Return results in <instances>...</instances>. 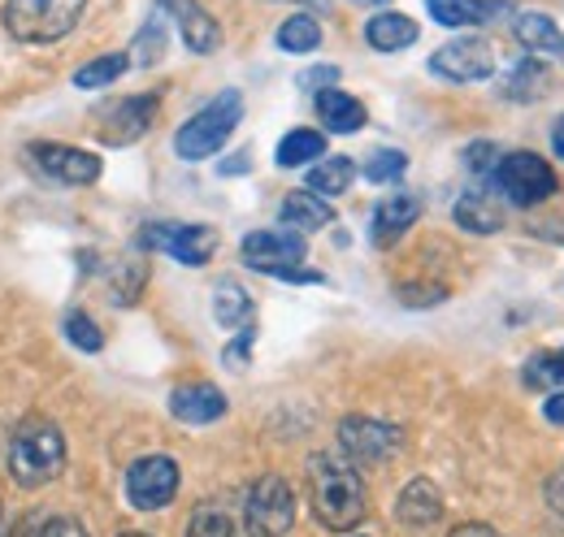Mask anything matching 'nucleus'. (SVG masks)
<instances>
[{"label":"nucleus","mask_w":564,"mask_h":537,"mask_svg":"<svg viewBox=\"0 0 564 537\" xmlns=\"http://www.w3.org/2000/svg\"><path fill=\"white\" fill-rule=\"evenodd\" d=\"M308 494L313 516L335 534H348L365 520V485L344 451H322L308 460Z\"/></svg>","instance_id":"nucleus-1"},{"label":"nucleus","mask_w":564,"mask_h":537,"mask_svg":"<svg viewBox=\"0 0 564 537\" xmlns=\"http://www.w3.org/2000/svg\"><path fill=\"white\" fill-rule=\"evenodd\" d=\"M62 469H66V438H62V429L48 416H40V412L22 416V425L13 429V442H9V472H13V481L26 485V490H40V485L57 481Z\"/></svg>","instance_id":"nucleus-2"},{"label":"nucleus","mask_w":564,"mask_h":537,"mask_svg":"<svg viewBox=\"0 0 564 537\" xmlns=\"http://www.w3.org/2000/svg\"><path fill=\"white\" fill-rule=\"evenodd\" d=\"M83 9L87 0H4L0 22L22 44H57L78 26Z\"/></svg>","instance_id":"nucleus-3"},{"label":"nucleus","mask_w":564,"mask_h":537,"mask_svg":"<svg viewBox=\"0 0 564 537\" xmlns=\"http://www.w3.org/2000/svg\"><path fill=\"white\" fill-rule=\"evenodd\" d=\"M304 252H308V243H304V234H295V230H257V234H248L243 248H239L243 265L257 268V273H270V277H279V282H326L322 273L300 268Z\"/></svg>","instance_id":"nucleus-4"},{"label":"nucleus","mask_w":564,"mask_h":537,"mask_svg":"<svg viewBox=\"0 0 564 537\" xmlns=\"http://www.w3.org/2000/svg\"><path fill=\"white\" fill-rule=\"evenodd\" d=\"M243 118V96L239 91H221L217 100H209L183 131L174 134V152L183 161H205L213 152H221V143L235 134Z\"/></svg>","instance_id":"nucleus-5"},{"label":"nucleus","mask_w":564,"mask_h":537,"mask_svg":"<svg viewBox=\"0 0 564 537\" xmlns=\"http://www.w3.org/2000/svg\"><path fill=\"white\" fill-rule=\"evenodd\" d=\"M491 183H495V191L512 204V208H534V204L556 196V174H552V165H547L543 156H534V152H508V156H499Z\"/></svg>","instance_id":"nucleus-6"},{"label":"nucleus","mask_w":564,"mask_h":537,"mask_svg":"<svg viewBox=\"0 0 564 537\" xmlns=\"http://www.w3.org/2000/svg\"><path fill=\"white\" fill-rule=\"evenodd\" d=\"M295 525V494L282 476H261L243 498V529L248 537H282Z\"/></svg>","instance_id":"nucleus-7"},{"label":"nucleus","mask_w":564,"mask_h":537,"mask_svg":"<svg viewBox=\"0 0 564 537\" xmlns=\"http://www.w3.org/2000/svg\"><path fill=\"white\" fill-rule=\"evenodd\" d=\"M339 447L352 464H387L404 447V429L382 416H344L339 420Z\"/></svg>","instance_id":"nucleus-8"},{"label":"nucleus","mask_w":564,"mask_h":537,"mask_svg":"<svg viewBox=\"0 0 564 537\" xmlns=\"http://www.w3.org/2000/svg\"><path fill=\"white\" fill-rule=\"evenodd\" d=\"M140 243L152 252H165L183 265H209L217 252V230L213 226H178V221H156L143 226Z\"/></svg>","instance_id":"nucleus-9"},{"label":"nucleus","mask_w":564,"mask_h":537,"mask_svg":"<svg viewBox=\"0 0 564 537\" xmlns=\"http://www.w3.org/2000/svg\"><path fill=\"white\" fill-rule=\"evenodd\" d=\"M178 494V464L165 456H143L127 469V498L140 512H161Z\"/></svg>","instance_id":"nucleus-10"},{"label":"nucleus","mask_w":564,"mask_h":537,"mask_svg":"<svg viewBox=\"0 0 564 537\" xmlns=\"http://www.w3.org/2000/svg\"><path fill=\"white\" fill-rule=\"evenodd\" d=\"M26 161L48 183H62V187H91L100 178V156L83 152V147H66V143H35L26 152Z\"/></svg>","instance_id":"nucleus-11"},{"label":"nucleus","mask_w":564,"mask_h":537,"mask_svg":"<svg viewBox=\"0 0 564 537\" xmlns=\"http://www.w3.org/2000/svg\"><path fill=\"white\" fill-rule=\"evenodd\" d=\"M430 69L447 83H482L495 74V53L487 40H452L430 57Z\"/></svg>","instance_id":"nucleus-12"},{"label":"nucleus","mask_w":564,"mask_h":537,"mask_svg":"<svg viewBox=\"0 0 564 537\" xmlns=\"http://www.w3.org/2000/svg\"><path fill=\"white\" fill-rule=\"evenodd\" d=\"M152 118H156V96H127V100H118V105H105L100 109V134H105V143H135L143 139V131L152 127Z\"/></svg>","instance_id":"nucleus-13"},{"label":"nucleus","mask_w":564,"mask_h":537,"mask_svg":"<svg viewBox=\"0 0 564 537\" xmlns=\"http://www.w3.org/2000/svg\"><path fill=\"white\" fill-rule=\"evenodd\" d=\"M161 13L174 18V26H178V35H183V44L192 53H217L221 48L217 18H213L209 9H200L196 0H161Z\"/></svg>","instance_id":"nucleus-14"},{"label":"nucleus","mask_w":564,"mask_h":537,"mask_svg":"<svg viewBox=\"0 0 564 537\" xmlns=\"http://www.w3.org/2000/svg\"><path fill=\"white\" fill-rule=\"evenodd\" d=\"M395 520L409 529H430L443 520V494L430 476H413L395 498Z\"/></svg>","instance_id":"nucleus-15"},{"label":"nucleus","mask_w":564,"mask_h":537,"mask_svg":"<svg viewBox=\"0 0 564 537\" xmlns=\"http://www.w3.org/2000/svg\"><path fill=\"white\" fill-rule=\"evenodd\" d=\"M170 412L183 420V425H213L226 416V395L213 386V382H187L170 395Z\"/></svg>","instance_id":"nucleus-16"},{"label":"nucleus","mask_w":564,"mask_h":537,"mask_svg":"<svg viewBox=\"0 0 564 537\" xmlns=\"http://www.w3.org/2000/svg\"><path fill=\"white\" fill-rule=\"evenodd\" d=\"M425 9H430V18L438 26H452V31H460V26H487V22L508 13L503 0H425Z\"/></svg>","instance_id":"nucleus-17"},{"label":"nucleus","mask_w":564,"mask_h":537,"mask_svg":"<svg viewBox=\"0 0 564 537\" xmlns=\"http://www.w3.org/2000/svg\"><path fill=\"white\" fill-rule=\"evenodd\" d=\"M417 212H422L417 196H391V200H382L378 208H373L369 239H373L378 248H391L400 234H409V226L417 221Z\"/></svg>","instance_id":"nucleus-18"},{"label":"nucleus","mask_w":564,"mask_h":537,"mask_svg":"<svg viewBox=\"0 0 564 537\" xmlns=\"http://www.w3.org/2000/svg\"><path fill=\"white\" fill-rule=\"evenodd\" d=\"M317 118H322L326 131L352 134L365 127V105L348 91H339V87H326V91H317Z\"/></svg>","instance_id":"nucleus-19"},{"label":"nucleus","mask_w":564,"mask_h":537,"mask_svg":"<svg viewBox=\"0 0 564 537\" xmlns=\"http://www.w3.org/2000/svg\"><path fill=\"white\" fill-rule=\"evenodd\" d=\"M330 221H335V208H326V200L317 191H291L282 200V226L295 230V234H313Z\"/></svg>","instance_id":"nucleus-20"},{"label":"nucleus","mask_w":564,"mask_h":537,"mask_svg":"<svg viewBox=\"0 0 564 537\" xmlns=\"http://www.w3.org/2000/svg\"><path fill=\"white\" fill-rule=\"evenodd\" d=\"M365 40L378 53H400V48L417 44V22L404 18V13H378V18L365 22Z\"/></svg>","instance_id":"nucleus-21"},{"label":"nucleus","mask_w":564,"mask_h":537,"mask_svg":"<svg viewBox=\"0 0 564 537\" xmlns=\"http://www.w3.org/2000/svg\"><path fill=\"white\" fill-rule=\"evenodd\" d=\"M456 226L469 234H495L503 226V212L495 208V200L487 191H465L456 200Z\"/></svg>","instance_id":"nucleus-22"},{"label":"nucleus","mask_w":564,"mask_h":537,"mask_svg":"<svg viewBox=\"0 0 564 537\" xmlns=\"http://www.w3.org/2000/svg\"><path fill=\"white\" fill-rule=\"evenodd\" d=\"M213 317H217V326H226V330L252 326V295H248L243 286H235V282H221V286L213 291Z\"/></svg>","instance_id":"nucleus-23"},{"label":"nucleus","mask_w":564,"mask_h":537,"mask_svg":"<svg viewBox=\"0 0 564 537\" xmlns=\"http://www.w3.org/2000/svg\"><path fill=\"white\" fill-rule=\"evenodd\" d=\"M512 35H517L530 53H561V44H564L561 26H556L547 13H521V18L512 22Z\"/></svg>","instance_id":"nucleus-24"},{"label":"nucleus","mask_w":564,"mask_h":537,"mask_svg":"<svg viewBox=\"0 0 564 537\" xmlns=\"http://www.w3.org/2000/svg\"><path fill=\"white\" fill-rule=\"evenodd\" d=\"M352 178H356V165L348 156H326V161H317L308 169V191H317L322 200H330V196H344L352 187Z\"/></svg>","instance_id":"nucleus-25"},{"label":"nucleus","mask_w":564,"mask_h":537,"mask_svg":"<svg viewBox=\"0 0 564 537\" xmlns=\"http://www.w3.org/2000/svg\"><path fill=\"white\" fill-rule=\"evenodd\" d=\"M322 152H326V134L322 131H286L279 143V165L282 169H300V165H313V161H322Z\"/></svg>","instance_id":"nucleus-26"},{"label":"nucleus","mask_w":564,"mask_h":537,"mask_svg":"<svg viewBox=\"0 0 564 537\" xmlns=\"http://www.w3.org/2000/svg\"><path fill=\"white\" fill-rule=\"evenodd\" d=\"M543 78H547V66H543L539 57H525V62H517V66L508 69V78H503L499 91H503L508 100H517V105H530V100L539 96Z\"/></svg>","instance_id":"nucleus-27"},{"label":"nucleus","mask_w":564,"mask_h":537,"mask_svg":"<svg viewBox=\"0 0 564 537\" xmlns=\"http://www.w3.org/2000/svg\"><path fill=\"white\" fill-rule=\"evenodd\" d=\"M322 44V26L313 13H291L279 26V48L282 53H313Z\"/></svg>","instance_id":"nucleus-28"},{"label":"nucleus","mask_w":564,"mask_h":537,"mask_svg":"<svg viewBox=\"0 0 564 537\" xmlns=\"http://www.w3.org/2000/svg\"><path fill=\"white\" fill-rule=\"evenodd\" d=\"M127 69H131V57H127V53H109V57H96V62H87V66L78 69V74H74V87L96 91V87L118 83Z\"/></svg>","instance_id":"nucleus-29"},{"label":"nucleus","mask_w":564,"mask_h":537,"mask_svg":"<svg viewBox=\"0 0 564 537\" xmlns=\"http://www.w3.org/2000/svg\"><path fill=\"white\" fill-rule=\"evenodd\" d=\"M525 386L530 391H547V386H564V347L561 351H543V355H534L530 364H525Z\"/></svg>","instance_id":"nucleus-30"},{"label":"nucleus","mask_w":564,"mask_h":537,"mask_svg":"<svg viewBox=\"0 0 564 537\" xmlns=\"http://www.w3.org/2000/svg\"><path fill=\"white\" fill-rule=\"evenodd\" d=\"M187 537H235V520H230L221 507L200 503V507L192 512V520H187Z\"/></svg>","instance_id":"nucleus-31"},{"label":"nucleus","mask_w":564,"mask_h":537,"mask_svg":"<svg viewBox=\"0 0 564 537\" xmlns=\"http://www.w3.org/2000/svg\"><path fill=\"white\" fill-rule=\"evenodd\" d=\"M404 169H409V156L395 152V147H382V152H373V156L365 161V178H369V183H395Z\"/></svg>","instance_id":"nucleus-32"},{"label":"nucleus","mask_w":564,"mask_h":537,"mask_svg":"<svg viewBox=\"0 0 564 537\" xmlns=\"http://www.w3.org/2000/svg\"><path fill=\"white\" fill-rule=\"evenodd\" d=\"M161 53H165V22H161V13H156V18L143 22L140 40H135V57H131V62L152 66V62H161Z\"/></svg>","instance_id":"nucleus-33"},{"label":"nucleus","mask_w":564,"mask_h":537,"mask_svg":"<svg viewBox=\"0 0 564 537\" xmlns=\"http://www.w3.org/2000/svg\"><path fill=\"white\" fill-rule=\"evenodd\" d=\"M66 338H70L78 351H87V355H96V351L105 347V335H100V326H96L87 313H70V317H66Z\"/></svg>","instance_id":"nucleus-34"},{"label":"nucleus","mask_w":564,"mask_h":537,"mask_svg":"<svg viewBox=\"0 0 564 537\" xmlns=\"http://www.w3.org/2000/svg\"><path fill=\"white\" fill-rule=\"evenodd\" d=\"M395 299L409 304V308H430V304H443L447 291H443V286H400Z\"/></svg>","instance_id":"nucleus-35"},{"label":"nucleus","mask_w":564,"mask_h":537,"mask_svg":"<svg viewBox=\"0 0 564 537\" xmlns=\"http://www.w3.org/2000/svg\"><path fill=\"white\" fill-rule=\"evenodd\" d=\"M465 165L474 169V174H495V165H499V152H495V143H474L469 152H465Z\"/></svg>","instance_id":"nucleus-36"},{"label":"nucleus","mask_w":564,"mask_h":537,"mask_svg":"<svg viewBox=\"0 0 564 537\" xmlns=\"http://www.w3.org/2000/svg\"><path fill=\"white\" fill-rule=\"evenodd\" d=\"M35 537H87V529L78 520H70V516H53V520L35 525Z\"/></svg>","instance_id":"nucleus-37"},{"label":"nucleus","mask_w":564,"mask_h":537,"mask_svg":"<svg viewBox=\"0 0 564 537\" xmlns=\"http://www.w3.org/2000/svg\"><path fill=\"white\" fill-rule=\"evenodd\" d=\"M339 83V69L335 66H313L308 74H300V87H317V91H326V87H335Z\"/></svg>","instance_id":"nucleus-38"},{"label":"nucleus","mask_w":564,"mask_h":537,"mask_svg":"<svg viewBox=\"0 0 564 537\" xmlns=\"http://www.w3.org/2000/svg\"><path fill=\"white\" fill-rule=\"evenodd\" d=\"M543 498H547V507H552V512H556V516L564 520V469L547 476V485H543Z\"/></svg>","instance_id":"nucleus-39"},{"label":"nucleus","mask_w":564,"mask_h":537,"mask_svg":"<svg viewBox=\"0 0 564 537\" xmlns=\"http://www.w3.org/2000/svg\"><path fill=\"white\" fill-rule=\"evenodd\" d=\"M252 338H257V330H252V326H243V330L235 335V342L226 347V364H243V360H248V347H252Z\"/></svg>","instance_id":"nucleus-40"},{"label":"nucleus","mask_w":564,"mask_h":537,"mask_svg":"<svg viewBox=\"0 0 564 537\" xmlns=\"http://www.w3.org/2000/svg\"><path fill=\"white\" fill-rule=\"evenodd\" d=\"M543 416H547V425H561L564 429V395H552V399L543 403Z\"/></svg>","instance_id":"nucleus-41"},{"label":"nucleus","mask_w":564,"mask_h":537,"mask_svg":"<svg viewBox=\"0 0 564 537\" xmlns=\"http://www.w3.org/2000/svg\"><path fill=\"white\" fill-rule=\"evenodd\" d=\"M447 537H503V534H495L491 525H456Z\"/></svg>","instance_id":"nucleus-42"},{"label":"nucleus","mask_w":564,"mask_h":537,"mask_svg":"<svg viewBox=\"0 0 564 537\" xmlns=\"http://www.w3.org/2000/svg\"><path fill=\"white\" fill-rule=\"evenodd\" d=\"M552 147H556V156L564 161V118L556 122V131H552Z\"/></svg>","instance_id":"nucleus-43"},{"label":"nucleus","mask_w":564,"mask_h":537,"mask_svg":"<svg viewBox=\"0 0 564 537\" xmlns=\"http://www.w3.org/2000/svg\"><path fill=\"white\" fill-rule=\"evenodd\" d=\"M9 537H35V525H22L18 534H9Z\"/></svg>","instance_id":"nucleus-44"},{"label":"nucleus","mask_w":564,"mask_h":537,"mask_svg":"<svg viewBox=\"0 0 564 537\" xmlns=\"http://www.w3.org/2000/svg\"><path fill=\"white\" fill-rule=\"evenodd\" d=\"M0 537H4V503H0Z\"/></svg>","instance_id":"nucleus-45"},{"label":"nucleus","mask_w":564,"mask_h":537,"mask_svg":"<svg viewBox=\"0 0 564 537\" xmlns=\"http://www.w3.org/2000/svg\"><path fill=\"white\" fill-rule=\"evenodd\" d=\"M356 4H387V0H356Z\"/></svg>","instance_id":"nucleus-46"},{"label":"nucleus","mask_w":564,"mask_h":537,"mask_svg":"<svg viewBox=\"0 0 564 537\" xmlns=\"http://www.w3.org/2000/svg\"><path fill=\"white\" fill-rule=\"evenodd\" d=\"M122 537H148V534H122Z\"/></svg>","instance_id":"nucleus-47"},{"label":"nucleus","mask_w":564,"mask_h":537,"mask_svg":"<svg viewBox=\"0 0 564 537\" xmlns=\"http://www.w3.org/2000/svg\"><path fill=\"white\" fill-rule=\"evenodd\" d=\"M561 62H564V44H561Z\"/></svg>","instance_id":"nucleus-48"}]
</instances>
